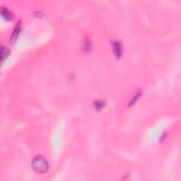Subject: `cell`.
I'll list each match as a JSON object with an SVG mask.
<instances>
[{
    "label": "cell",
    "instance_id": "52a82bcc",
    "mask_svg": "<svg viewBox=\"0 0 181 181\" xmlns=\"http://www.w3.org/2000/svg\"><path fill=\"white\" fill-rule=\"evenodd\" d=\"M9 50L7 48H6V47H1V61H3L5 60V59L7 58V57L9 55Z\"/></svg>",
    "mask_w": 181,
    "mask_h": 181
},
{
    "label": "cell",
    "instance_id": "6da1fadb",
    "mask_svg": "<svg viewBox=\"0 0 181 181\" xmlns=\"http://www.w3.org/2000/svg\"><path fill=\"white\" fill-rule=\"evenodd\" d=\"M32 168L35 172L38 174H43L45 173L48 170L49 166L48 163L45 159V157L43 156H36L35 158H33L32 161Z\"/></svg>",
    "mask_w": 181,
    "mask_h": 181
},
{
    "label": "cell",
    "instance_id": "277c9868",
    "mask_svg": "<svg viewBox=\"0 0 181 181\" xmlns=\"http://www.w3.org/2000/svg\"><path fill=\"white\" fill-rule=\"evenodd\" d=\"M1 14L4 19H5L7 21H11L13 19V13L6 7H2L1 8Z\"/></svg>",
    "mask_w": 181,
    "mask_h": 181
},
{
    "label": "cell",
    "instance_id": "3957f363",
    "mask_svg": "<svg viewBox=\"0 0 181 181\" xmlns=\"http://www.w3.org/2000/svg\"><path fill=\"white\" fill-rule=\"evenodd\" d=\"M21 22L19 21V23L16 25L14 29H13V33H11V42H14L16 40L18 36H19V33L21 32Z\"/></svg>",
    "mask_w": 181,
    "mask_h": 181
},
{
    "label": "cell",
    "instance_id": "8992f818",
    "mask_svg": "<svg viewBox=\"0 0 181 181\" xmlns=\"http://www.w3.org/2000/svg\"><path fill=\"white\" fill-rule=\"evenodd\" d=\"M141 94H142V90H139L138 91H137L135 93V95H134L132 99L131 100V101L129 102V106H132L134 104H135L136 102H137V101H138V99L139 98H140V96H141Z\"/></svg>",
    "mask_w": 181,
    "mask_h": 181
},
{
    "label": "cell",
    "instance_id": "ba28073f",
    "mask_svg": "<svg viewBox=\"0 0 181 181\" xmlns=\"http://www.w3.org/2000/svg\"><path fill=\"white\" fill-rule=\"evenodd\" d=\"M94 105H95V108L96 110H101L103 107H105V103L103 101H96L94 102Z\"/></svg>",
    "mask_w": 181,
    "mask_h": 181
},
{
    "label": "cell",
    "instance_id": "7a4b0ae2",
    "mask_svg": "<svg viewBox=\"0 0 181 181\" xmlns=\"http://www.w3.org/2000/svg\"><path fill=\"white\" fill-rule=\"evenodd\" d=\"M114 55L117 58H120L123 55V45L120 41H113L112 43Z\"/></svg>",
    "mask_w": 181,
    "mask_h": 181
},
{
    "label": "cell",
    "instance_id": "5b68a950",
    "mask_svg": "<svg viewBox=\"0 0 181 181\" xmlns=\"http://www.w3.org/2000/svg\"><path fill=\"white\" fill-rule=\"evenodd\" d=\"M91 45H92V43H91V40H90V39L88 38H86L85 40H84V43L83 45V49L84 52H89V51L91 50Z\"/></svg>",
    "mask_w": 181,
    "mask_h": 181
}]
</instances>
